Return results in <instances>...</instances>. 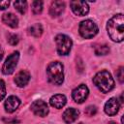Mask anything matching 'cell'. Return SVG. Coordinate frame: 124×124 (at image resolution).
<instances>
[{"mask_svg": "<svg viewBox=\"0 0 124 124\" xmlns=\"http://www.w3.org/2000/svg\"><path fill=\"white\" fill-rule=\"evenodd\" d=\"M98 33V26L90 19L83 20L79 24V34L85 39H91Z\"/></svg>", "mask_w": 124, "mask_h": 124, "instance_id": "obj_4", "label": "cell"}, {"mask_svg": "<svg viewBox=\"0 0 124 124\" xmlns=\"http://www.w3.org/2000/svg\"><path fill=\"white\" fill-rule=\"evenodd\" d=\"M31 110L38 116L45 117L48 113V107L46 103H45L42 100H37L32 103L31 105Z\"/></svg>", "mask_w": 124, "mask_h": 124, "instance_id": "obj_9", "label": "cell"}, {"mask_svg": "<svg viewBox=\"0 0 124 124\" xmlns=\"http://www.w3.org/2000/svg\"><path fill=\"white\" fill-rule=\"evenodd\" d=\"M18 58H19L18 51H15L8 56V58L6 59V61L4 62V65L2 67V72L4 75H10L14 72V70L17 64Z\"/></svg>", "mask_w": 124, "mask_h": 124, "instance_id": "obj_6", "label": "cell"}, {"mask_svg": "<svg viewBox=\"0 0 124 124\" xmlns=\"http://www.w3.org/2000/svg\"><path fill=\"white\" fill-rule=\"evenodd\" d=\"M43 33V27L40 23H35L29 28V34L34 37H40Z\"/></svg>", "mask_w": 124, "mask_h": 124, "instance_id": "obj_17", "label": "cell"}, {"mask_svg": "<svg viewBox=\"0 0 124 124\" xmlns=\"http://www.w3.org/2000/svg\"><path fill=\"white\" fill-rule=\"evenodd\" d=\"M32 11L34 14H41L43 11V2L42 1H34L32 3Z\"/></svg>", "mask_w": 124, "mask_h": 124, "instance_id": "obj_20", "label": "cell"}, {"mask_svg": "<svg viewBox=\"0 0 124 124\" xmlns=\"http://www.w3.org/2000/svg\"><path fill=\"white\" fill-rule=\"evenodd\" d=\"M96 112H97V108H96L95 106H88V107L85 108V113H86L88 116H93Z\"/></svg>", "mask_w": 124, "mask_h": 124, "instance_id": "obj_23", "label": "cell"}, {"mask_svg": "<svg viewBox=\"0 0 124 124\" xmlns=\"http://www.w3.org/2000/svg\"><path fill=\"white\" fill-rule=\"evenodd\" d=\"M18 41H19V39H18L17 35H16V34H9L8 35V42L12 46H16L18 43Z\"/></svg>", "mask_w": 124, "mask_h": 124, "instance_id": "obj_21", "label": "cell"}, {"mask_svg": "<svg viewBox=\"0 0 124 124\" xmlns=\"http://www.w3.org/2000/svg\"><path fill=\"white\" fill-rule=\"evenodd\" d=\"M97 55H106L109 52V47L107 45H98L94 48Z\"/></svg>", "mask_w": 124, "mask_h": 124, "instance_id": "obj_18", "label": "cell"}, {"mask_svg": "<svg viewBox=\"0 0 124 124\" xmlns=\"http://www.w3.org/2000/svg\"><path fill=\"white\" fill-rule=\"evenodd\" d=\"M29 79H30V74L27 71H24V70L18 72L15 77V82L18 87L25 86L28 83Z\"/></svg>", "mask_w": 124, "mask_h": 124, "instance_id": "obj_12", "label": "cell"}, {"mask_svg": "<svg viewBox=\"0 0 124 124\" xmlns=\"http://www.w3.org/2000/svg\"><path fill=\"white\" fill-rule=\"evenodd\" d=\"M3 54H4V52H3V49H2V47L0 46V60L2 59V57H3Z\"/></svg>", "mask_w": 124, "mask_h": 124, "instance_id": "obj_27", "label": "cell"}, {"mask_svg": "<svg viewBox=\"0 0 124 124\" xmlns=\"http://www.w3.org/2000/svg\"><path fill=\"white\" fill-rule=\"evenodd\" d=\"M93 82L103 93H108L114 87V80L108 71H101L97 73L93 78Z\"/></svg>", "mask_w": 124, "mask_h": 124, "instance_id": "obj_2", "label": "cell"}, {"mask_svg": "<svg viewBox=\"0 0 124 124\" xmlns=\"http://www.w3.org/2000/svg\"><path fill=\"white\" fill-rule=\"evenodd\" d=\"M70 6L74 14L79 16H83L89 12L88 4L84 1H71Z\"/></svg>", "mask_w": 124, "mask_h": 124, "instance_id": "obj_8", "label": "cell"}, {"mask_svg": "<svg viewBox=\"0 0 124 124\" xmlns=\"http://www.w3.org/2000/svg\"><path fill=\"white\" fill-rule=\"evenodd\" d=\"M88 93H89V91H88L87 86L85 84H80L73 90L72 96H73V99L77 103L81 104L86 100V98L88 96Z\"/></svg>", "mask_w": 124, "mask_h": 124, "instance_id": "obj_7", "label": "cell"}, {"mask_svg": "<svg viewBox=\"0 0 124 124\" xmlns=\"http://www.w3.org/2000/svg\"><path fill=\"white\" fill-rule=\"evenodd\" d=\"M55 42L57 46V52L60 55H67L72 47V40L63 34H59L55 37Z\"/></svg>", "mask_w": 124, "mask_h": 124, "instance_id": "obj_5", "label": "cell"}, {"mask_svg": "<svg viewBox=\"0 0 124 124\" xmlns=\"http://www.w3.org/2000/svg\"><path fill=\"white\" fill-rule=\"evenodd\" d=\"M14 6H15V8L20 14H24L26 12V9H27V3H26V1H16L14 3Z\"/></svg>", "mask_w": 124, "mask_h": 124, "instance_id": "obj_19", "label": "cell"}, {"mask_svg": "<svg viewBox=\"0 0 124 124\" xmlns=\"http://www.w3.org/2000/svg\"><path fill=\"white\" fill-rule=\"evenodd\" d=\"M120 108V103L117 98H110L105 105V112L108 115H115Z\"/></svg>", "mask_w": 124, "mask_h": 124, "instance_id": "obj_10", "label": "cell"}, {"mask_svg": "<svg viewBox=\"0 0 124 124\" xmlns=\"http://www.w3.org/2000/svg\"><path fill=\"white\" fill-rule=\"evenodd\" d=\"M78 124H83V123H78Z\"/></svg>", "mask_w": 124, "mask_h": 124, "instance_id": "obj_29", "label": "cell"}, {"mask_svg": "<svg viewBox=\"0 0 124 124\" xmlns=\"http://www.w3.org/2000/svg\"><path fill=\"white\" fill-rule=\"evenodd\" d=\"M2 20H3V22L5 24H7L8 26H10L12 28H16L18 25V19H17V17L14 14H12V13L4 14L3 15V17H2Z\"/></svg>", "mask_w": 124, "mask_h": 124, "instance_id": "obj_16", "label": "cell"}, {"mask_svg": "<svg viewBox=\"0 0 124 124\" xmlns=\"http://www.w3.org/2000/svg\"><path fill=\"white\" fill-rule=\"evenodd\" d=\"M116 77H117L119 82H120V83H123V81H124V68H123V67H120V68L117 70V72H116Z\"/></svg>", "mask_w": 124, "mask_h": 124, "instance_id": "obj_22", "label": "cell"}, {"mask_svg": "<svg viewBox=\"0 0 124 124\" xmlns=\"http://www.w3.org/2000/svg\"><path fill=\"white\" fill-rule=\"evenodd\" d=\"M10 5V1L8 0H4V1H0V10H5L9 7Z\"/></svg>", "mask_w": 124, "mask_h": 124, "instance_id": "obj_25", "label": "cell"}, {"mask_svg": "<svg viewBox=\"0 0 124 124\" xmlns=\"http://www.w3.org/2000/svg\"><path fill=\"white\" fill-rule=\"evenodd\" d=\"M65 3L62 1H53L51 3V6L49 8V15L52 17H56L61 15V13L64 11Z\"/></svg>", "mask_w": 124, "mask_h": 124, "instance_id": "obj_14", "label": "cell"}, {"mask_svg": "<svg viewBox=\"0 0 124 124\" xmlns=\"http://www.w3.org/2000/svg\"><path fill=\"white\" fill-rule=\"evenodd\" d=\"M67 100L66 97L62 94H56L54 96H52L49 100V103L51 105V107L55 108H61L65 106Z\"/></svg>", "mask_w": 124, "mask_h": 124, "instance_id": "obj_15", "label": "cell"}, {"mask_svg": "<svg viewBox=\"0 0 124 124\" xmlns=\"http://www.w3.org/2000/svg\"><path fill=\"white\" fill-rule=\"evenodd\" d=\"M20 101L17 97L16 96H10L8 97V99L5 101V109L7 112H14L19 106Z\"/></svg>", "mask_w": 124, "mask_h": 124, "instance_id": "obj_13", "label": "cell"}, {"mask_svg": "<svg viewBox=\"0 0 124 124\" xmlns=\"http://www.w3.org/2000/svg\"><path fill=\"white\" fill-rule=\"evenodd\" d=\"M124 17L122 14H118L112 16L107 25L108 33L110 39L114 42H122L124 39Z\"/></svg>", "mask_w": 124, "mask_h": 124, "instance_id": "obj_1", "label": "cell"}, {"mask_svg": "<svg viewBox=\"0 0 124 124\" xmlns=\"http://www.w3.org/2000/svg\"><path fill=\"white\" fill-rule=\"evenodd\" d=\"M6 95V86H5V82L0 79V101L5 97Z\"/></svg>", "mask_w": 124, "mask_h": 124, "instance_id": "obj_24", "label": "cell"}, {"mask_svg": "<svg viewBox=\"0 0 124 124\" xmlns=\"http://www.w3.org/2000/svg\"><path fill=\"white\" fill-rule=\"evenodd\" d=\"M108 124H116V123H115V122H109Z\"/></svg>", "mask_w": 124, "mask_h": 124, "instance_id": "obj_28", "label": "cell"}, {"mask_svg": "<svg viewBox=\"0 0 124 124\" xmlns=\"http://www.w3.org/2000/svg\"><path fill=\"white\" fill-rule=\"evenodd\" d=\"M78 115H79V111L78 109H76L74 108H69L63 112L62 116H63V120L67 124H71L78 119Z\"/></svg>", "mask_w": 124, "mask_h": 124, "instance_id": "obj_11", "label": "cell"}, {"mask_svg": "<svg viewBox=\"0 0 124 124\" xmlns=\"http://www.w3.org/2000/svg\"><path fill=\"white\" fill-rule=\"evenodd\" d=\"M46 75L48 80L54 85L62 84L64 80V74H63V65L58 62L54 61L51 62L46 68Z\"/></svg>", "mask_w": 124, "mask_h": 124, "instance_id": "obj_3", "label": "cell"}, {"mask_svg": "<svg viewBox=\"0 0 124 124\" xmlns=\"http://www.w3.org/2000/svg\"><path fill=\"white\" fill-rule=\"evenodd\" d=\"M4 121L6 122V124H18V120L16 119H4Z\"/></svg>", "mask_w": 124, "mask_h": 124, "instance_id": "obj_26", "label": "cell"}]
</instances>
